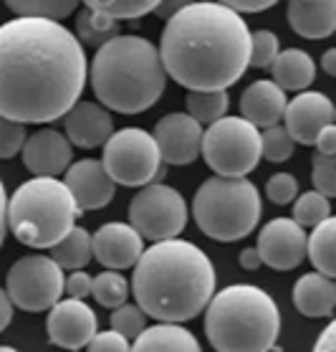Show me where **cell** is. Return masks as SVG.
Returning a JSON list of instances; mask_svg holds the SVG:
<instances>
[{
	"label": "cell",
	"instance_id": "6da1fadb",
	"mask_svg": "<svg viewBox=\"0 0 336 352\" xmlns=\"http://www.w3.org/2000/svg\"><path fill=\"white\" fill-rule=\"evenodd\" d=\"M86 54L66 25L13 18L0 25V117L46 124L69 114L86 84Z\"/></svg>",
	"mask_w": 336,
	"mask_h": 352
},
{
	"label": "cell",
	"instance_id": "5bb4252c",
	"mask_svg": "<svg viewBox=\"0 0 336 352\" xmlns=\"http://www.w3.org/2000/svg\"><path fill=\"white\" fill-rule=\"evenodd\" d=\"M152 137L157 142L162 162H167V165H190L200 157L202 127L190 114L175 112L162 117Z\"/></svg>",
	"mask_w": 336,
	"mask_h": 352
},
{
	"label": "cell",
	"instance_id": "52a82bcc",
	"mask_svg": "<svg viewBox=\"0 0 336 352\" xmlns=\"http://www.w3.org/2000/svg\"><path fill=\"white\" fill-rule=\"evenodd\" d=\"M261 192L248 177L213 175L197 188L192 200L197 228L220 243L245 239L261 221Z\"/></svg>",
	"mask_w": 336,
	"mask_h": 352
},
{
	"label": "cell",
	"instance_id": "c3c4849f",
	"mask_svg": "<svg viewBox=\"0 0 336 352\" xmlns=\"http://www.w3.org/2000/svg\"><path fill=\"white\" fill-rule=\"evenodd\" d=\"M184 3H165V6H157V10H160L162 18H172L177 13V10L182 8Z\"/></svg>",
	"mask_w": 336,
	"mask_h": 352
},
{
	"label": "cell",
	"instance_id": "d590c367",
	"mask_svg": "<svg viewBox=\"0 0 336 352\" xmlns=\"http://www.w3.org/2000/svg\"><path fill=\"white\" fill-rule=\"evenodd\" d=\"M311 180L316 192L324 198H334L336 195V162L334 157H321L316 155L311 162Z\"/></svg>",
	"mask_w": 336,
	"mask_h": 352
},
{
	"label": "cell",
	"instance_id": "d4e9b609",
	"mask_svg": "<svg viewBox=\"0 0 336 352\" xmlns=\"http://www.w3.org/2000/svg\"><path fill=\"white\" fill-rule=\"evenodd\" d=\"M306 254L313 269L328 279L336 276V221L326 218L324 223H319L311 231V236H306Z\"/></svg>",
	"mask_w": 336,
	"mask_h": 352
},
{
	"label": "cell",
	"instance_id": "ab89813d",
	"mask_svg": "<svg viewBox=\"0 0 336 352\" xmlns=\"http://www.w3.org/2000/svg\"><path fill=\"white\" fill-rule=\"evenodd\" d=\"M91 281L94 276H88L86 272H71L69 276H64V292L69 294V299H84L91 294Z\"/></svg>",
	"mask_w": 336,
	"mask_h": 352
},
{
	"label": "cell",
	"instance_id": "d6986e66",
	"mask_svg": "<svg viewBox=\"0 0 336 352\" xmlns=\"http://www.w3.org/2000/svg\"><path fill=\"white\" fill-rule=\"evenodd\" d=\"M64 122L69 144H76L81 150L101 147L114 132L112 114L94 102H76L64 117Z\"/></svg>",
	"mask_w": 336,
	"mask_h": 352
},
{
	"label": "cell",
	"instance_id": "7a4b0ae2",
	"mask_svg": "<svg viewBox=\"0 0 336 352\" xmlns=\"http://www.w3.org/2000/svg\"><path fill=\"white\" fill-rule=\"evenodd\" d=\"M157 54L190 91H225L248 69L250 28L225 3H184L167 18Z\"/></svg>",
	"mask_w": 336,
	"mask_h": 352
},
{
	"label": "cell",
	"instance_id": "b9f144b4",
	"mask_svg": "<svg viewBox=\"0 0 336 352\" xmlns=\"http://www.w3.org/2000/svg\"><path fill=\"white\" fill-rule=\"evenodd\" d=\"M232 13H258V10H265L273 6V0H230V3H225Z\"/></svg>",
	"mask_w": 336,
	"mask_h": 352
},
{
	"label": "cell",
	"instance_id": "ffe728a7",
	"mask_svg": "<svg viewBox=\"0 0 336 352\" xmlns=\"http://www.w3.org/2000/svg\"><path fill=\"white\" fill-rule=\"evenodd\" d=\"M286 91H280L271 79L253 81L240 96V117L256 129L276 127L286 112Z\"/></svg>",
	"mask_w": 336,
	"mask_h": 352
},
{
	"label": "cell",
	"instance_id": "e0dca14e",
	"mask_svg": "<svg viewBox=\"0 0 336 352\" xmlns=\"http://www.w3.org/2000/svg\"><path fill=\"white\" fill-rule=\"evenodd\" d=\"M144 241L129 223H106L91 239V256L109 272L129 269L139 261Z\"/></svg>",
	"mask_w": 336,
	"mask_h": 352
},
{
	"label": "cell",
	"instance_id": "681fc988",
	"mask_svg": "<svg viewBox=\"0 0 336 352\" xmlns=\"http://www.w3.org/2000/svg\"><path fill=\"white\" fill-rule=\"evenodd\" d=\"M0 352H18V350H13V347H0Z\"/></svg>",
	"mask_w": 336,
	"mask_h": 352
},
{
	"label": "cell",
	"instance_id": "4fadbf2b",
	"mask_svg": "<svg viewBox=\"0 0 336 352\" xmlns=\"http://www.w3.org/2000/svg\"><path fill=\"white\" fill-rule=\"evenodd\" d=\"M96 314L84 299H61L46 320L48 340L64 350H81L96 335Z\"/></svg>",
	"mask_w": 336,
	"mask_h": 352
},
{
	"label": "cell",
	"instance_id": "f546056e",
	"mask_svg": "<svg viewBox=\"0 0 336 352\" xmlns=\"http://www.w3.org/2000/svg\"><path fill=\"white\" fill-rule=\"evenodd\" d=\"M91 294L106 309H119L129 299V281L119 272H101L91 281Z\"/></svg>",
	"mask_w": 336,
	"mask_h": 352
},
{
	"label": "cell",
	"instance_id": "603a6c76",
	"mask_svg": "<svg viewBox=\"0 0 336 352\" xmlns=\"http://www.w3.org/2000/svg\"><path fill=\"white\" fill-rule=\"evenodd\" d=\"M271 76L280 91H304L316 79V64L304 48H286L271 64Z\"/></svg>",
	"mask_w": 336,
	"mask_h": 352
},
{
	"label": "cell",
	"instance_id": "cb8c5ba5",
	"mask_svg": "<svg viewBox=\"0 0 336 352\" xmlns=\"http://www.w3.org/2000/svg\"><path fill=\"white\" fill-rule=\"evenodd\" d=\"M129 352H202V347L190 329L160 322L144 329Z\"/></svg>",
	"mask_w": 336,
	"mask_h": 352
},
{
	"label": "cell",
	"instance_id": "8d00e7d4",
	"mask_svg": "<svg viewBox=\"0 0 336 352\" xmlns=\"http://www.w3.org/2000/svg\"><path fill=\"white\" fill-rule=\"evenodd\" d=\"M25 127L18 122H10L5 117H0V160H8L13 155H18L25 144Z\"/></svg>",
	"mask_w": 336,
	"mask_h": 352
},
{
	"label": "cell",
	"instance_id": "277c9868",
	"mask_svg": "<svg viewBox=\"0 0 336 352\" xmlns=\"http://www.w3.org/2000/svg\"><path fill=\"white\" fill-rule=\"evenodd\" d=\"M91 89L106 109L139 114L160 102L167 87L160 54L142 36H117L96 51Z\"/></svg>",
	"mask_w": 336,
	"mask_h": 352
},
{
	"label": "cell",
	"instance_id": "e575fe53",
	"mask_svg": "<svg viewBox=\"0 0 336 352\" xmlns=\"http://www.w3.org/2000/svg\"><path fill=\"white\" fill-rule=\"evenodd\" d=\"M278 36L271 31H261L250 33V61L248 66H256V69H268V66L276 61L278 56Z\"/></svg>",
	"mask_w": 336,
	"mask_h": 352
},
{
	"label": "cell",
	"instance_id": "484cf974",
	"mask_svg": "<svg viewBox=\"0 0 336 352\" xmlns=\"http://www.w3.org/2000/svg\"><path fill=\"white\" fill-rule=\"evenodd\" d=\"M51 261L64 272H81L84 266L91 261V233L86 228L73 226L71 231L66 233L64 239L58 241L56 246H51Z\"/></svg>",
	"mask_w": 336,
	"mask_h": 352
},
{
	"label": "cell",
	"instance_id": "ac0fdd59",
	"mask_svg": "<svg viewBox=\"0 0 336 352\" xmlns=\"http://www.w3.org/2000/svg\"><path fill=\"white\" fill-rule=\"evenodd\" d=\"M23 165L36 177H56L71 165V144L56 129H38L33 137H25Z\"/></svg>",
	"mask_w": 336,
	"mask_h": 352
},
{
	"label": "cell",
	"instance_id": "f6af8a7d",
	"mask_svg": "<svg viewBox=\"0 0 336 352\" xmlns=\"http://www.w3.org/2000/svg\"><path fill=\"white\" fill-rule=\"evenodd\" d=\"M240 266H243L245 272H256L258 266H261V258H258L256 248H243V251H240Z\"/></svg>",
	"mask_w": 336,
	"mask_h": 352
},
{
	"label": "cell",
	"instance_id": "836d02e7",
	"mask_svg": "<svg viewBox=\"0 0 336 352\" xmlns=\"http://www.w3.org/2000/svg\"><path fill=\"white\" fill-rule=\"evenodd\" d=\"M112 332L121 335L124 340H132V337H139L147 329V314L139 309L136 305H121L119 309L112 312Z\"/></svg>",
	"mask_w": 336,
	"mask_h": 352
},
{
	"label": "cell",
	"instance_id": "1f68e13d",
	"mask_svg": "<svg viewBox=\"0 0 336 352\" xmlns=\"http://www.w3.org/2000/svg\"><path fill=\"white\" fill-rule=\"evenodd\" d=\"M91 3H94V8L114 18L117 23L119 21H132V18H142L147 13L157 10V6H160L154 0H91Z\"/></svg>",
	"mask_w": 336,
	"mask_h": 352
},
{
	"label": "cell",
	"instance_id": "74e56055",
	"mask_svg": "<svg viewBox=\"0 0 336 352\" xmlns=\"http://www.w3.org/2000/svg\"><path fill=\"white\" fill-rule=\"evenodd\" d=\"M298 192V180L291 173H276V175L268 177V185H265V195L278 203V206H286L296 198Z\"/></svg>",
	"mask_w": 336,
	"mask_h": 352
},
{
	"label": "cell",
	"instance_id": "8992f818",
	"mask_svg": "<svg viewBox=\"0 0 336 352\" xmlns=\"http://www.w3.org/2000/svg\"><path fill=\"white\" fill-rule=\"evenodd\" d=\"M81 210L56 177L25 180L5 208V223L23 246L51 248L71 231Z\"/></svg>",
	"mask_w": 336,
	"mask_h": 352
},
{
	"label": "cell",
	"instance_id": "7c38bea8",
	"mask_svg": "<svg viewBox=\"0 0 336 352\" xmlns=\"http://www.w3.org/2000/svg\"><path fill=\"white\" fill-rule=\"evenodd\" d=\"M258 258L276 272H291L306 258V231L291 218H273L258 233Z\"/></svg>",
	"mask_w": 336,
	"mask_h": 352
},
{
	"label": "cell",
	"instance_id": "7bdbcfd3",
	"mask_svg": "<svg viewBox=\"0 0 336 352\" xmlns=\"http://www.w3.org/2000/svg\"><path fill=\"white\" fill-rule=\"evenodd\" d=\"M313 352H336V324L328 322L326 329L321 332V337L313 344Z\"/></svg>",
	"mask_w": 336,
	"mask_h": 352
},
{
	"label": "cell",
	"instance_id": "44dd1931",
	"mask_svg": "<svg viewBox=\"0 0 336 352\" xmlns=\"http://www.w3.org/2000/svg\"><path fill=\"white\" fill-rule=\"evenodd\" d=\"M288 23L304 38L321 41L336 31V3L334 0H293L288 3Z\"/></svg>",
	"mask_w": 336,
	"mask_h": 352
},
{
	"label": "cell",
	"instance_id": "30bf717a",
	"mask_svg": "<svg viewBox=\"0 0 336 352\" xmlns=\"http://www.w3.org/2000/svg\"><path fill=\"white\" fill-rule=\"evenodd\" d=\"M187 223V203L182 192L169 185L152 183L136 192L129 203V226L139 239L152 243L177 239Z\"/></svg>",
	"mask_w": 336,
	"mask_h": 352
},
{
	"label": "cell",
	"instance_id": "7dc6e473",
	"mask_svg": "<svg viewBox=\"0 0 336 352\" xmlns=\"http://www.w3.org/2000/svg\"><path fill=\"white\" fill-rule=\"evenodd\" d=\"M321 69L328 74V76H336V48H326L324 56H321Z\"/></svg>",
	"mask_w": 336,
	"mask_h": 352
},
{
	"label": "cell",
	"instance_id": "ee69618b",
	"mask_svg": "<svg viewBox=\"0 0 336 352\" xmlns=\"http://www.w3.org/2000/svg\"><path fill=\"white\" fill-rule=\"evenodd\" d=\"M10 320H13V305H10L5 289H0V332L8 327Z\"/></svg>",
	"mask_w": 336,
	"mask_h": 352
},
{
	"label": "cell",
	"instance_id": "9c48e42d",
	"mask_svg": "<svg viewBox=\"0 0 336 352\" xmlns=\"http://www.w3.org/2000/svg\"><path fill=\"white\" fill-rule=\"evenodd\" d=\"M101 165L114 185L119 183L127 188H147L157 177H162V157L157 142L147 129L139 127L112 132V137L104 142Z\"/></svg>",
	"mask_w": 336,
	"mask_h": 352
},
{
	"label": "cell",
	"instance_id": "5b68a950",
	"mask_svg": "<svg viewBox=\"0 0 336 352\" xmlns=\"http://www.w3.org/2000/svg\"><path fill=\"white\" fill-rule=\"evenodd\" d=\"M280 332V309L271 294L232 284L205 307V335L215 352H271Z\"/></svg>",
	"mask_w": 336,
	"mask_h": 352
},
{
	"label": "cell",
	"instance_id": "d6a6232c",
	"mask_svg": "<svg viewBox=\"0 0 336 352\" xmlns=\"http://www.w3.org/2000/svg\"><path fill=\"white\" fill-rule=\"evenodd\" d=\"M293 153V140L288 137L286 127H268L261 132V157L271 162H286Z\"/></svg>",
	"mask_w": 336,
	"mask_h": 352
},
{
	"label": "cell",
	"instance_id": "f35d334b",
	"mask_svg": "<svg viewBox=\"0 0 336 352\" xmlns=\"http://www.w3.org/2000/svg\"><path fill=\"white\" fill-rule=\"evenodd\" d=\"M86 347H88V352H129L132 350L129 340H124V337L117 335V332H112V329H106V332H96Z\"/></svg>",
	"mask_w": 336,
	"mask_h": 352
},
{
	"label": "cell",
	"instance_id": "2e32d148",
	"mask_svg": "<svg viewBox=\"0 0 336 352\" xmlns=\"http://www.w3.org/2000/svg\"><path fill=\"white\" fill-rule=\"evenodd\" d=\"M61 183L66 185V190L71 192V198L76 200V208L81 213L109 206L114 198V188H117L112 177L106 175L101 160H94V157L69 165Z\"/></svg>",
	"mask_w": 336,
	"mask_h": 352
},
{
	"label": "cell",
	"instance_id": "4316f807",
	"mask_svg": "<svg viewBox=\"0 0 336 352\" xmlns=\"http://www.w3.org/2000/svg\"><path fill=\"white\" fill-rule=\"evenodd\" d=\"M76 38H81L88 46H104L109 41H114L117 36H121L119 23L109 18L106 13H101L99 8H94V3L88 0L86 6L76 13ZM79 41V43H81Z\"/></svg>",
	"mask_w": 336,
	"mask_h": 352
},
{
	"label": "cell",
	"instance_id": "4dcf8cb0",
	"mask_svg": "<svg viewBox=\"0 0 336 352\" xmlns=\"http://www.w3.org/2000/svg\"><path fill=\"white\" fill-rule=\"evenodd\" d=\"M326 218H331V203L321 192L309 190L301 198H296V203H293V218L291 221L298 223L301 228H316Z\"/></svg>",
	"mask_w": 336,
	"mask_h": 352
},
{
	"label": "cell",
	"instance_id": "8fae6325",
	"mask_svg": "<svg viewBox=\"0 0 336 352\" xmlns=\"http://www.w3.org/2000/svg\"><path fill=\"white\" fill-rule=\"evenodd\" d=\"M5 294L23 312H43L61 302L64 272L48 256H23L8 269Z\"/></svg>",
	"mask_w": 336,
	"mask_h": 352
},
{
	"label": "cell",
	"instance_id": "83f0119b",
	"mask_svg": "<svg viewBox=\"0 0 336 352\" xmlns=\"http://www.w3.org/2000/svg\"><path fill=\"white\" fill-rule=\"evenodd\" d=\"M230 107L228 91H190L187 94V114L197 124H215L217 120H223L225 112Z\"/></svg>",
	"mask_w": 336,
	"mask_h": 352
},
{
	"label": "cell",
	"instance_id": "3957f363",
	"mask_svg": "<svg viewBox=\"0 0 336 352\" xmlns=\"http://www.w3.org/2000/svg\"><path fill=\"white\" fill-rule=\"evenodd\" d=\"M215 266L200 246L169 239L152 243L134 264L136 307L165 324L187 322L215 294Z\"/></svg>",
	"mask_w": 336,
	"mask_h": 352
},
{
	"label": "cell",
	"instance_id": "bcb514c9",
	"mask_svg": "<svg viewBox=\"0 0 336 352\" xmlns=\"http://www.w3.org/2000/svg\"><path fill=\"white\" fill-rule=\"evenodd\" d=\"M5 208H8V195H5V185L0 180V246H3V239H5V231H8V223H5Z\"/></svg>",
	"mask_w": 336,
	"mask_h": 352
},
{
	"label": "cell",
	"instance_id": "ba28073f",
	"mask_svg": "<svg viewBox=\"0 0 336 352\" xmlns=\"http://www.w3.org/2000/svg\"><path fill=\"white\" fill-rule=\"evenodd\" d=\"M200 155L220 177H245L261 162V129L243 117H223L202 132Z\"/></svg>",
	"mask_w": 336,
	"mask_h": 352
},
{
	"label": "cell",
	"instance_id": "60d3db41",
	"mask_svg": "<svg viewBox=\"0 0 336 352\" xmlns=\"http://www.w3.org/2000/svg\"><path fill=\"white\" fill-rule=\"evenodd\" d=\"M316 155L321 157H334L336 155V124H328L316 135Z\"/></svg>",
	"mask_w": 336,
	"mask_h": 352
},
{
	"label": "cell",
	"instance_id": "f1b7e54d",
	"mask_svg": "<svg viewBox=\"0 0 336 352\" xmlns=\"http://www.w3.org/2000/svg\"><path fill=\"white\" fill-rule=\"evenodd\" d=\"M8 8L18 18H38V21H64L76 10L73 0H10Z\"/></svg>",
	"mask_w": 336,
	"mask_h": 352
},
{
	"label": "cell",
	"instance_id": "7402d4cb",
	"mask_svg": "<svg viewBox=\"0 0 336 352\" xmlns=\"http://www.w3.org/2000/svg\"><path fill=\"white\" fill-rule=\"evenodd\" d=\"M293 305L304 317H331L336 307V284L324 274H304L293 287Z\"/></svg>",
	"mask_w": 336,
	"mask_h": 352
},
{
	"label": "cell",
	"instance_id": "9a60e30c",
	"mask_svg": "<svg viewBox=\"0 0 336 352\" xmlns=\"http://www.w3.org/2000/svg\"><path fill=\"white\" fill-rule=\"evenodd\" d=\"M283 120L293 144H313L321 129L334 124L336 109L324 91H301L286 104Z\"/></svg>",
	"mask_w": 336,
	"mask_h": 352
}]
</instances>
